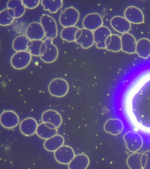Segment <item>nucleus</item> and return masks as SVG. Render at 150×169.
Listing matches in <instances>:
<instances>
[{
    "instance_id": "3",
    "label": "nucleus",
    "mask_w": 150,
    "mask_h": 169,
    "mask_svg": "<svg viewBox=\"0 0 150 169\" xmlns=\"http://www.w3.org/2000/svg\"><path fill=\"white\" fill-rule=\"evenodd\" d=\"M68 82L65 79L57 78L52 80L49 84L48 90L51 95L57 97L65 96L69 90Z\"/></svg>"
},
{
    "instance_id": "23",
    "label": "nucleus",
    "mask_w": 150,
    "mask_h": 169,
    "mask_svg": "<svg viewBox=\"0 0 150 169\" xmlns=\"http://www.w3.org/2000/svg\"><path fill=\"white\" fill-rule=\"evenodd\" d=\"M136 53L140 57L147 58L150 55V40L146 38L139 39L137 43Z\"/></svg>"
},
{
    "instance_id": "7",
    "label": "nucleus",
    "mask_w": 150,
    "mask_h": 169,
    "mask_svg": "<svg viewBox=\"0 0 150 169\" xmlns=\"http://www.w3.org/2000/svg\"><path fill=\"white\" fill-rule=\"evenodd\" d=\"M42 122L50 128L57 129L61 125L62 119L61 115L57 111L49 109L45 111L42 115Z\"/></svg>"
},
{
    "instance_id": "30",
    "label": "nucleus",
    "mask_w": 150,
    "mask_h": 169,
    "mask_svg": "<svg viewBox=\"0 0 150 169\" xmlns=\"http://www.w3.org/2000/svg\"><path fill=\"white\" fill-rule=\"evenodd\" d=\"M43 41L42 40H30L27 43V49L31 55L40 56V50Z\"/></svg>"
},
{
    "instance_id": "17",
    "label": "nucleus",
    "mask_w": 150,
    "mask_h": 169,
    "mask_svg": "<svg viewBox=\"0 0 150 169\" xmlns=\"http://www.w3.org/2000/svg\"><path fill=\"white\" fill-rule=\"evenodd\" d=\"M123 139L126 147L129 151H135L141 147L142 145L141 139L137 134L130 132L125 133Z\"/></svg>"
},
{
    "instance_id": "4",
    "label": "nucleus",
    "mask_w": 150,
    "mask_h": 169,
    "mask_svg": "<svg viewBox=\"0 0 150 169\" xmlns=\"http://www.w3.org/2000/svg\"><path fill=\"white\" fill-rule=\"evenodd\" d=\"M79 13L75 8L69 7L66 8L60 14L59 21L64 27L75 26L78 22Z\"/></svg>"
},
{
    "instance_id": "12",
    "label": "nucleus",
    "mask_w": 150,
    "mask_h": 169,
    "mask_svg": "<svg viewBox=\"0 0 150 169\" xmlns=\"http://www.w3.org/2000/svg\"><path fill=\"white\" fill-rule=\"evenodd\" d=\"M26 36L30 40H42L44 37V29L40 23L34 22L28 26L26 31Z\"/></svg>"
},
{
    "instance_id": "27",
    "label": "nucleus",
    "mask_w": 150,
    "mask_h": 169,
    "mask_svg": "<svg viewBox=\"0 0 150 169\" xmlns=\"http://www.w3.org/2000/svg\"><path fill=\"white\" fill-rule=\"evenodd\" d=\"M79 29L75 26L64 27L61 31V37L63 40L68 42H75V35Z\"/></svg>"
},
{
    "instance_id": "15",
    "label": "nucleus",
    "mask_w": 150,
    "mask_h": 169,
    "mask_svg": "<svg viewBox=\"0 0 150 169\" xmlns=\"http://www.w3.org/2000/svg\"><path fill=\"white\" fill-rule=\"evenodd\" d=\"M120 37L122 51L129 54L136 53L137 42L134 37L132 34L127 33L123 34Z\"/></svg>"
},
{
    "instance_id": "33",
    "label": "nucleus",
    "mask_w": 150,
    "mask_h": 169,
    "mask_svg": "<svg viewBox=\"0 0 150 169\" xmlns=\"http://www.w3.org/2000/svg\"><path fill=\"white\" fill-rule=\"evenodd\" d=\"M148 155L147 154H145L142 155V166L145 167H150V155L149 152H148Z\"/></svg>"
},
{
    "instance_id": "18",
    "label": "nucleus",
    "mask_w": 150,
    "mask_h": 169,
    "mask_svg": "<svg viewBox=\"0 0 150 169\" xmlns=\"http://www.w3.org/2000/svg\"><path fill=\"white\" fill-rule=\"evenodd\" d=\"M38 126L37 122L35 119L28 117L21 122L20 125V129L24 135L30 136L36 133Z\"/></svg>"
},
{
    "instance_id": "14",
    "label": "nucleus",
    "mask_w": 150,
    "mask_h": 169,
    "mask_svg": "<svg viewBox=\"0 0 150 169\" xmlns=\"http://www.w3.org/2000/svg\"><path fill=\"white\" fill-rule=\"evenodd\" d=\"M110 23L114 30L122 34L128 33L131 27L130 22L125 17L119 16L113 17L110 20Z\"/></svg>"
},
{
    "instance_id": "28",
    "label": "nucleus",
    "mask_w": 150,
    "mask_h": 169,
    "mask_svg": "<svg viewBox=\"0 0 150 169\" xmlns=\"http://www.w3.org/2000/svg\"><path fill=\"white\" fill-rule=\"evenodd\" d=\"M30 40L26 35L18 36L13 41L12 48L16 52L25 51L27 50V43Z\"/></svg>"
},
{
    "instance_id": "9",
    "label": "nucleus",
    "mask_w": 150,
    "mask_h": 169,
    "mask_svg": "<svg viewBox=\"0 0 150 169\" xmlns=\"http://www.w3.org/2000/svg\"><path fill=\"white\" fill-rule=\"evenodd\" d=\"M82 24L83 28L93 31L103 26V20L99 13H91L85 17Z\"/></svg>"
},
{
    "instance_id": "8",
    "label": "nucleus",
    "mask_w": 150,
    "mask_h": 169,
    "mask_svg": "<svg viewBox=\"0 0 150 169\" xmlns=\"http://www.w3.org/2000/svg\"><path fill=\"white\" fill-rule=\"evenodd\" d=\"M56 160L62 164H68L75 156L73 149L67 145H62L54 152Z\"/></svg>"
},
{
    "instance_id": "26",
    "label": "nucleus",
    "mask_w": 150,
    "mask_h": 169,
    "mask_svg": "<svg viewBox=\"0 0 150 169\" xmlns=\"http://www.w3.org/2000/svg\"><path fill=\"white\" fill-rule=\"evenodd\" d=\"M15 18L14 10L12 9L6 8L0 12V25L2 26L10 25Z\"/></svg>"
},
{
    "instance_id": "21",
    "label": "nucleus",
    "mask_w": 150,
    "mask_h": 169,
    "mask_svg": "<svg viewBox=\"0 0 150 169\" xmlns=\"http://www.w3.org/2000/svg\"><path fill=\"white\" fill-rule=\"evenodd\" d=\"M106 49L109 51L117 52L122 50L121 37L116 34H111L106 38L105 42Z\"/></svg>"
},
{
    "instance_id": "13",
    "label": "nucleus",
    "mask_w": 150,
    "mask_h": 169,
    "mask_svg": "<svg viewBox=\"0 0 150 169\" xmlns=\"http://www.w3.org/2000/svg\"><path fill=\"white\" fill-rule=\"evenodd\" d=\"M94 43L98 49H106L105 41L112 33L109 29L105 26H101L93 31Z\"/></svg>"
},
{
    "instance_id": "32",
    "label": "nucleus",
    "mask_w": 150,
    "mask_h": 169,
    "mask_svg": "<svg viewBox=\"0 0 150 169\" xmlns=\"http://www.w3.org/2000/svg\"><path fill=\"white\" fill-rule=\"evenodd\" d=\"M22 1L25 7L33 9L37 6L40 3L39 0H22Z\"/></svg>"
},
{
    "instance_id": "2",
    "label": "nucleus",
    "mask_w": 150,
    "mask_h": 169,
    "mask_svg": "<svg viewBox=\"0 0 150 169\" xmlns=\"http://www.w3.org/2000/svg\"><path fill=\"white\" fill-rule=\"evenodd\" d=\"M52 42V39L47 38L43 41L40 48V58L42 61L47 63L54 62L58 57L57 48Z\"/></svg>"
},
{
    "instance_id": "6",
    "label": "nucleus",
    "mask_w": 150,
    "mask_h": 169,
    "mask_svg": "<svg viewBox=\"0 0 150 169\" xmlns=\"http://www.w3.org/2000/svg\"><path fill=\"white\" fill-rule=\"evenodd\" d=\"M31 55L25 51L17 52L11 57L10 62L12 66L17 70H21L26 67L30 63Z\"/></svg>"
},
{
    "instance_id": "19",
    "label": "nucleus",
    "mask_w": 150,
    "mask_h": 169,
    "mask_svg": "<svg viewBox=\"0 0 150 169\" xmlns=\"http://www.w3.org/2000/svg\"><path fill=\"white\" fill-rule=\"evenodd\" d=\"M103 128L106 133L116 136L122 132L123 129V125L122 122L119 119L111 118L106 121Z\"/></svg>"
},
{
    "instance_id": "25",
    "label": "nucleus",
    "mask_w": 150,
    "mask_h": 169,
    "mask_svg": "<svg viewBox=\"0 0 150 169\" xmlns=\"http://www.w3.org/2000/svg\"><path fill=\"white\" fill-rule=\"evenodd\" d=\"M7 8L14 10L15 18H19L23 15L25 11V7L21 0H10L6 4Z\"/></svg>"
},
{
    "instance_id": "11",
    "label": "nucleus",
    "mask_w": 150,
    "mask_h": 169,
    "mask_svg": "<svg viewBox=\"0 0 150 169\" xmlns=\"http://www.w3.org/2000/svg\"><path fill=\"white\" fill-rule=\"evenodd\" d=\"M124 16L130 23L140 24L144 23V16L142 12L135 6L127 7L124 11Z\"/></svg>"
},
{
    "instance_id": "1",
    "label": "nucleus",
    "mask_w": 150,
    "mask_h": 169,
    "mask_svg": "<svg viewBox=\"0 0 150 169\" xmlns=\"http://www.w3.org/2000/svg\"><path fill=\"white\" fill-rule=\"evenodd\" d=\"M126 110L136 129L150 133V74L140 79L130 91Z\"/></svg>"
},
{
    "instance_id": "31",
    "label": "nucleus",
    "mask_w": 150,
    "mask_h": 169,
    "mask_svg": "<svg viewBox=\"0 0 150 169\" xmlns=\"http://www.w3.org/2000/svg\"><path fill=\"white\" fill-rule=\"evenodd\" d=\"M142 155L140 153H135L130 156L127 160V163L129 167L133 168H139L142 166Z\"/></svg>"
},
{
    "instance_id": "24",
    "label": "nucleus",
    "mask_w": 150,
    "mask_h": 169,
    "mask_svg": "<svg viewBox=\"0 0 150 169\" xmlns=\"http://www.w3.org/2000/svg\"><path fill=\"white\" fill-rule=\"evenodd\" d=\"M36 133L40 138L47 139L57 134V129H52L42 122L38 125Z\"/></svg>"
},
{
    "instance_id": "5",
    "label": "nucleus",
    "mask_w": 150,
    "mask_h": 169,
    "mask_svg": "<svg viewBox=\"0 0 150 169\" xmlns=\"http://www.w3.org/2000/svg\"><path fill=\"white\" fill-rule=\"evenodd\" d=\"M41 24L47 38L53 39L56 38L57 34V29L55 21L51 16L43 14L40 18Z\"/></svg>"
},
{
    "instance_id": "16",
    "label": "nucleus",
    "mask_w": 150,
    "mask_h": 169,
    "mask_svg": "<svg viewBox=\"0 0 150 169\" xmlns=\"http://www.w3.org/2000/svg\"><path fill=\"white\" fill-rule=\"evenodd\" d=\"M81 30V33L75 42L82 48L87 49L92 46L94 43L93 32L84 28Z\"/></svg>"
},
{
    "instance_id": "10",
    "label": "nucleus",
    "mask_w": 150,
    "mask_h": 169,
    "mask_svg": "<svg viewBox=\"0 0 150 169\" xmlns=\"http://www.w3.org/2000/svg\"><path fill=\"white\" fill-rule=\"evenodd\" d=\"M0 122L1 125L4 127L8 129H11L18 125L19 122V118L14 111L7 110L1 114Z\"/></svg>"
},
{
    "instance_id": "20",
    "label": "nucleus",
    "mask_w": 150,
    "mask_h": 169,
    "mask_svg": "<svg viewBox=\"0 0 150 169\" xmlns=\"http://www.w3.org/2000/svg\"><path fill=\"white\" fill-rule=\"evenodd\" d=\"M89 164V159L86 155L79 154L75 156L68 164L69 169H86Z\"/></svg>"
},
{
    "instance_id": "29",
    "label": "nucleus",
    "mask_w": 150,
    "mask_h": 169,
    "mask_svg": "<svg viewBox=\"0 0 150 169\" xmlns=\"http://www.w3.org/2000/svg\"><path fill=\"white\" fill-rule=\"evenodd\" d=\"M42 5L45 10H48L52 13H56L63 6V1L62 0H42Z\"/></svg>"
},
{
    "instance_id": "22",
    "label": "nucleus",
    "mask_w": 150,
    "mask_h": 169,
    "mask_svg": "<svg viewBox=\"0 0 150 169\" xmlns=\"http://www.w3.org/2000/svg\"><path fill=\"white\" fill-rule=\"evenodd\" d=\"M64 141V138L62 136L57 134L46 139L44 143V146L47 151L54 152L63 145Z\"/></svg>"
}]
</instances>
